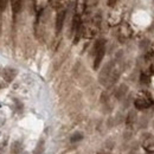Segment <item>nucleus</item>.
<instances>
[{
    "instance_id": "nucleus-1",
    "label": "nucleus",
    "mask_w": 154,
    "mask_h": 154,
    "mask_svg": "<svg viewBox=\"0 0 154 154\" xmlns=\"http://www.w3.org/2000/svg\"><path fill=\"white\" fill-rule=\"evenodd\" d=\"M119 75H120V72H119L116 65L110 63L102 70V72L100 75V81L104 85H112L119 78Z\"/></svg>"
},
{
    "instance_id": "nucleus-2",
    "label": "nucleus",
    "mask_w": 154,
    "mask_h": 154,
    "mask_svg": "<svg viewBox=\"0 0 154 154\" xmlns=\"http://www.w3.org/2000/svg\"><path fill=\"white\" fill-rule=\"evenodd\" d=\"M104 52H106V40L100 39L95 44V62H94V68L95 69H98L102 59L104 57Z\"/></svg>"
},
{
    "instance_id": "nucleus-3",
    "label": "nucleus",
    "mask_w": 154,
    "mask_h": 154,
    "mask_svg": "<svg viewBox=\"0 0 154 154\" xmlns=\"http://www.w3.org/2000/svg\"><path fill=\"white\" fill-rule=\"evenodd\" d=\"M134 104L137 109H147L152 104V97L147 93H141L135 98Z\"/></svg>"
},
{
    "instance_id": "nucleus-4",
    "label": "nucleus",
    "mask_w": 154,
    "mask_h": 154,
    "mask_svg": "<svg viewBox=\"0 0 154 154\" xmlns=\"http://www.w3.org/2000/svg\"><path fill=\"white\" fill-rule=\"evenodd\" d=\"M64 19H65V11H60L57 14V19H56V31L60 32L63 24H64Z\"/></svg>"
},
{
    "instance_id": "nucleus-5",
    "label": "nucleus",
    "mask_w": 154,
    "mask_h": 154,
    "mask_svg": "<svg viewBox=\"0 0 154 154\" xmlns=\"http://www.w3.org/2000/svg\"><path fill=\"white\" fill-rule=\"evenodd\" d=\"M16 74L17 71L14 69H11V68H6L4 69V72H2V76L6 79V82H11L14 77H16Z\"/></svg>"
},
{
    "instance_id": "nucleus-6",
    "label": "nucleus",
    "mask_w": 154,
    "mask_h": 154,
    "mask_svg": "<svg viewBox=\"0 0 154 154\" xmlns=\"http://www.w3.org/2000/svg\"><path fill=\"white\" fill-rule=\"evenodd\" d=\"M79 30H81V18H79L78 14H76L74 17V19H72V33L78 35Z\"/></svg>"
},
{
    "instance_id": "nucleus-7",
    "label": "nucleus",
    "mask_w": 154,
    "mask_h": 154,
    "mask_svg": "<svg viewBox=\"0 0 154 154\" xmlns=\"http://www.w3.org/2000/svg\"><path fill=\"white\" fill-rule=\"evenodd\" d=\"M21 151H23V145H21V142H20V141H14V142L12 143V146H11V152L13 154H19V153H21Z\"/></svg>"
},
{
    "instance_id": "nucleus-8",
    "label": "nucleus",
    "mask_w": 154,
    "mask_h": 154,
    "mask_svg": "<svg viewBox=\"0 0 154 154\" xmlns=\"http://www.w3.org/2000/svg\"><path fill=\"white\" fill-rule=\"evenodd\" d=\"M12 5V11L14 14H18L21 10V0H11Z\"/></svg>"
},
{
    "instance_id": "nucleus-9",
    "label": "nucleus",
    "mask_w": 154,
    "mask_h": 154,
    "mask_svg": "<svg viewBox=\"0 0 154 154\" xmlns=\"http://www.w3.org/2000/svg\"><path fill=\"white\" fill-rule=\"evenodd\" d=\"M145 148L149 152H154V137H151V139H147L143 143Z\"/></svg>"
},
{
    "instance_id": "nucleus-10",
    "label": "nucleus",
    "mask_w": 154,
    "mask_h": 154,
    "mask_svg": "<svg viewBox=\"0 0 154 154\" xmlns=\"http://www.w3.org/2000/svg\"><path fill=\"white\" fill-rule=\"evenodd\" d=\"M43 152H44V141L42 140V141H39L38 142L36 149L33 151V154H42Z\"/></svg>"
},
{
    "instance_id": "nucleus-11",
    "label": "nucleus",
    "mask_w": 154,
    "mask_h": 154,
    "mask_svg": "<svg viewBox=\"0 0 154 154\" xmlns=\"http://www.w3.org/2000/svg\"><path fill=\"white\" fill-rule=\"evenodd\" d=\"M82 139H83V135L81 134V133H75V134L71 135L70 141H71V142H77V141H81Z\"/></svg>"
},
{
    "instance_id": "nucleus-12",
    "label": "nucleus",
    "mask_w": 154,
    "mask_h": 154,
    "mask_svg": "<svg viewBox=\"0 0 154 154\" xmlns=\"http://www.w3.org/2000/svg\"><path fill=\"white\" fill-rule=\"evenodd\" d=\"M7 2H8V0H0V12L5 11V8L7 6Z\"/></svg>"
},
{
    "instance_id": "nucleus-13",
    "label": "nucleus",
    "mask_w": 154,
    "mask_h": 154,
    "mask_svg": "<svg viewBox=\"0 0 154 154\" xmlns=\"http://www.w3.org/2000/svg\"><path fill=\"white\" fill-rule=\"evenodd\" d=\"M116 1H117V0H108V5H109V6H114L116 4Z\"/></svg>"
},
{
    "instance_id": "nucleus-14",
    "label": "nucleus",
    "mask_w": 154,
    "mask_h": 154,
    "mask_svg": "<svg viewBox=\"0 0 154 154\" xmlns=\"http://www.w3.org/2000/svg\"><path fill=\"white\" fill-rule=\"evenodd\" d=\"M152 71H153V72H154V63H153V64H152Z\"/></svg>"
},
{
    "instance_id": "nucleus-15",
    "label": "nucleus",
    "mask_w": 154,
    "mask_h": 154,
    "mask_svg": "<svg viewBox=\"0 0 154 154\" xmlns=\"http://www.w3.org/2000/svg\"><path fill=\"white\" fill-rule=\"evenodd\" d=\"M97 154H108V153H106V152H100V153H97Z\"/></svg>"
},
{
    "instance_id": "nucleus-16",
    "label": "nucleus",
    "mask_w": 154,
    "mask_h": 154,
    "mask_svg": "<svg viewBox=\"0 0 154 154\" xmlns=\"http://www.w3.org/2000/svg\"><path fill=\"white\" fill-rule=\"evenodd\" d=\"M24 154H29V153H24Z\"/></svg>"
}]
</instances>
